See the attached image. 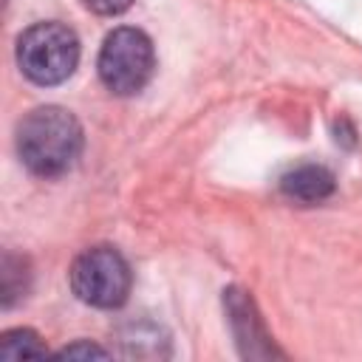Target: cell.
Returning a JSON list of instances; mask_svg holds the SVG:
<instances>
[{"instance_id":"cell-1","label":"cell","mask_w":362,"mask_h":362,"mask_svg":"<svg viewBox=\"0 0 362 362\" xmlns=\"http://www.w3.org/2000/svg\"><path fill=\"white\" fill-rule=\"evenodd\" d=\"M82 153V124L59 105L34 107L17 124V156L40 178H57Z\"/></svg>"},{"instance_id":"cell-5","label":"cell","mask_w":362,"mask_h":362,"mask_svg":"<svg viewBox=\"0 0 362 362\" xmlns=\"http://www.w3.org/2000/svg\"><path fill=\"white\" fill-rule=\"evenodd\" d=\"M280 189L297 204H320L334 192V175L320 164H303L280 178Z\"/></svg>"},{"instance_id":"cell-7","label":"cell","mask_w":362,"mask_h":362,"mask_svg":"<svg viewBox=\"0 0 362 362\" xmlns=\"http://www.w3.org/2000/svg\"><path fill=\"white\" fill-rule=\"evenodd\" d=\"M88 8H93L96 14H122L130 8L133 0H85Z\"/></svg>"},{"instance_id":"cell-4","label":"cell","mask_w":362,"mask_h":362,"mask_svg":"<svg viewBox=\"0 0 362 362\" xmlns=\"http://www.w3.org/2000/svg\"><path fill=\"white\" fill-rule=\"evenodd\" d=\"M68 277L74 294L93 308H119L133 286L130 266L113 246L85 249L74 260Z\"/></svg>"},{"instance_id":"cell-2","label":"cell","mask_w":362,"mask_h":362,"mask_svg":"<svg viewBox=\"0 0 362 362\" xmlns=\"http://www.w3.org/2000/svg\"><path fill=\"white\" fill-rule=\"evenodd\" d=\"M79 62V40L62 23H34L17 40V65L34 85L65 82Z\"/></svg>"},{"instance_id":"cell-8","label":"cell","mask_w":362,"mask_h":362,"mask_svg":"<svg viewBox=\"0 0 362 362\" xmlns=\"http://www.w3.org/2000/svg\"><path fill=\"white\" fill-rule=\"evenodd\" d=\"M59 356H107V351L99 345H90V342H76V345L62 348Z\"/></svg>"},{"instance_id":"cell-3","label":"cell","mask_w":362,"mask_h":362,"mask_svg":"<svg viewBox=\"0 0 362 362\" xmlns=\"http://www.w3.org/2000/svg\"><path fill=\"white\" fill-rule=\"evenodd\" d=\"M153 68H156V51L144 31L133 25H122L105 37L96 59V71L110 93L116 96L139 93L150 82Z\"/></svg>"},{"instance_id":"cell-6","label":"cell","mask_w":362,"mask_h":362,"mask_svg":"<svg viewBox=\"0 0 362 362\" xmlns=\"http://www.w3.org/2000/svg\"><path fill=\"white\" fill-rule=\"evenodd\" d=\"M45 342L31 328H14L0 337V356L3 359H40L45 356Z\"/></svg>"}]
</instances>
